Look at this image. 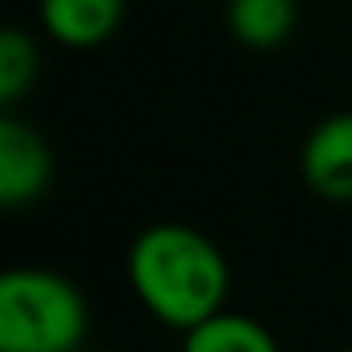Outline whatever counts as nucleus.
Wrapping results in <instances>:
<instances>
[{
	"mask_svg": "<svg viewBox=\"0 0 352 352\" xmlns=\"http://www.w3.org/2000/svg\"><path fill=\"white\" fill-rule=\"evenodd\" d=\"M129 284L148 314L175 329L212 318L228 296V261L208 235L186 223H155L129 250Z\"/></svg>",
	"mask_w": 352,
	"mask_h": 352,
	"instance_id": "obj_1",
	"label": "nucleus"
},
{
	"mask_svg": "<svg viewBox=\"0 0 352 352\" xmlns=\"http://www.w3.org/2000/svg\"><path fill=\"white\" fill-rule=\"evenodd\" d=\"M87 333V303L76 284L50 269L0 276V352H76Z\"/></svg>",
	"mask_w": 352,
	"mask_h": 352,
	"instance_id": "obj_2",
	"label": "nucleus"
},
{
	"mask_svg": "<svg viewBox=\"0 0 352 352\" xmlns=\"http://www.w3.org/2000/svg\"><path fill=\"white\" fill-rule=\"evenodd\" d=\"M54 178V155L50 144L27 122L12 114L0 118V205L23 208L42 197Z\"/></svg>",
	"mask_w": 352,
	"mask_h": 352,
	"instance_id": "obj_3",
	"label": "nucleus"
},
{
	"mask_svg": "<svg viewBox=\"0 0 352 352\" xmlns=\"http://www.w3.org/2000/svg\"><path fill=\"white\" fill-rule=\"evenodd\" d=\"M299 167H303L307 186L318 197L333 201V205H349L352 201V110L329 114L326 122H318L307 133Z\"/></svg>",
	"mask_w": 352,
	"mask_h": 352,
	"instance_id": "obj_4",
	"label": "nucleus"
},
{
	"mask_svg": "<svg viewBox=\"0 0 352 352\" xmlns=\"http://www.w3.org/2000/svg\"><path fill=\"white\" fill-rule=\"evenodd\" d=\"M42 27L69 50H95L122 27L125 0H42Z\"/></svg>",
	"mask_w": 352,
	"mask_h": 352,
	"instance_id": "obj_5",
	"label": "nucleus"
},
{
	"mask_svg": "<svg viewBox=\"0 0 352 352\" xmlns=\"http://www.w3.org/2000/svg\"><path fill=\"white\" fill-rule=\"evenodd\" d=\"M296 27V0H228V31L246 50H276Z\"/></svg>",
	"mask_w": 352,
	"mask_h": 352,
	"instance_id": "obj_6",
	"label": "nucleus"
},
{
	"mask_svg": "<svg viewBox=\"0 0 352 352\" xmlns=\"http://www.w3.org/2000/svg\"><path fill=\"white\" fill-rule=\"evenodd\" d=\"M182 352H280V349L261 322L246 318V314L216 311L212 318L186 329Z\"/></svg>",
	"mask_w": 352,
	"mask_h": 352,
	"instance_id": "obj_7",
	"label": "nucleus"
},
{
	"mask_svg": "<svg viewBox=\"0 0 352 352\" xmlns=\"http://www.w3.org/2000/svg\"><path fill=\"white\" fill-rule=\"evenodd\" d=\"M38 76V50L19 27L0 31V107H16Z\"/></svg>",
	"mask_w": 352,
	"mask_h": 352,
	"instance_id": "obj_8",
	"label": "nucleus"
},
{
	"mask_svg": "<svg viewBox=\"0 0 352 352\" xmlns=\"http://www.w3.org/2000/svg\"><path fill=\"white\" fill-rule=\"evenodd\" d=\"M349 352H352V349H349Z\"/></svg>",
	"mask_w": 352,
	"mask_h": 352,
	"instance_id": "obj_9",
	"label": "nucleus"
}]
</instances>
